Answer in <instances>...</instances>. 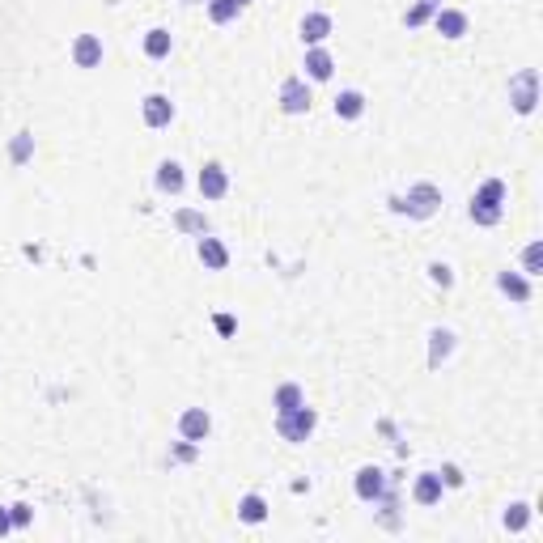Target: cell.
Returning <instances> with one entry per match:
<instances>
[{"mask_svg": "<svg viewBox=\"0 0 543 543\" xmlns=\"http://www.w3.org/2000/svg\"><path fill=\"white\" fill-rule=\"evenodd\" d=\"M5 527H9V518H5V513H0V535H5Z\"/></svg>", "mask_w": 543, "mask_h": 543, "instance_id": "33", "label": "cell"}, {"mask_svg": "<svg viewBox=\"0 0 543 543\" xmlns=\"http://www.w3.org/2000/svg\"><path fill=\"white\" fill-rule=\"evenodd\" d=\"M335 115L357 119V115H361V93H340V98H335Z\"/></svg>", "mask_w": 543, "mask_h": 543, "instance_id": "17", "label": "cell"}, {"mask_svg": "<svg viewBox=\"0 0 543 543\" xmlns=\"http://www.w3.org/2000/svg\"><path fill=\"white\" fill-rule=\"evenodd\" d=\"M238 5H242V0H238Z\"/></svg>", "mask_w": 543, "mask_h": 543, "instance_id": "34", "label": "cell"}, {"mask_svg": "<svg viewBox=\"0 0 543 543\" xmlns=\"http://www.w3.org/2000/svg\"><path fill=\"white\" fill-rule=\"evenodd\" d=\"M212 17H217V21L238 17V0H212Z\"/></svg>", "mask_w": 543, "mask_h": 543, "instance_id": "21", "label": "cell"}, {"mask_svg": "<svg viewBox=\"0 0 543 543\" xmlns=\"http://www.w3.org/2000/svg\"><path fill=\"white\" fill-rule=\"evenodd\" d=\"M501 289L509 293V298H518V302H527V298H531L527 280H522V276H513V272H505V276H501Z\"/></svg>", "mask_w": 543, "mask_h": 543, "instance_id": "16", "label": "cell"}, {"mask_svg": "<svg viewBox=\"0 0 543 543\" xmlns=\"http://www.w3.org/2000/svg\"><path fill=\"white\" fill-rule=\"evenodd\" d=\"M276 403H280V412H293V408H302V395H298V386H285V390L276 395Z\"/></svg>", "mask_w": 543, "mask_h": 543, "instance_id": "20", "label": "cell"}, {"mask_svg": "<svg viewBox=\"0 0 543 543\" xmlns=\"http://www.w3.org/2000/svg\"><path fill=\"white\" fill-rule=\"evenodd\" d=\"M327 30H331V21H327L323 13H310V17L302 21V38H306V43H318V38H327Z\"/></svg>", "mask_w": 543, "mask_h": 543, "instance_id": "7", "label": "cell"}, {"mask_svg": "<svg viewBox=\"0 0 543 543\" xmlns=\"http://www.w3.org/2000/svg\"><path fill=\"white\" fill-rule=\"evenodd\" d=\"M450 340H454L450 331H433V361H437V357H446V353H450Z\"/></svg>", "mask_w": 543, "mask_h": 543, "instance_id": "24", "label": "cell"}, {"mask_svg": "<svg viewBox=\"0 0 543 543\" xmlns=\"http://www.w3.org/2000/svg\"><path fill=\"white\" fill-rule=\"evenodd\" d=\"M72 56H77V64H81V68H93L98 60H102V43H98L93 34H85V38H77Z\"/></svg>", "mask_w": 543, "mask_h": 543, "instance_id": "4", "label": "cell"}, {"mask_svg": "<svg viewBox=\"0 0 543 543\" xmlns=\"http://www.w3.org/2000/svg\"><path fill=\"white\" fill-rule=\"evenodd\" d=\"M357 492H361V497H378V492H382V472H374V467H365V472H361V480H357Z\"/></svg>", "mask_w": 543, "mask_h": 543, "instance_id": "12", "label": "cell"}, {"mask_svg": "<svg viewBox=\"0 0 543 543\" xmlns=\"http://www.w3.org/2000/svg\"><path fill=\"white\" fill-rule=\"evenodd\" d=\"M157 187H162V191H179V187H183V170H179L175 162H166V166L157 170Z\"/></svg>", "mask_w": 543, "mask_h": 543, "instance_id": "13", "label": "cell"}, {"mask_svg": "<svg viewBox=\"0 0 543 543\" xmlns=\"http://www.w3.org/2000/svg\"><path fill=\"white\" fill-rule=\"evenodd\" d=\"M433 5H437V0H421V5H416V9L408 13V26H421V21L433 13Z\"/></svg>", "mask_w": 543, "mask_h": 543, "instance_id": "23", "label": "cell"}, {"mask_svg": "<svg viewBox=\"0 0 543 543\" xmlns=\"http://www.w3.org/2000/svg\"><path fill=\"white\" fill-rule=\"evenodd\" d=\"M242 518H246V522H259V518H263V501L259 497H246L242 501Z\"/></svg>", "mask_w": 543, "mask_h": 543, "instance_id": "22", "label": "cell"}, {"mask_svg": "<svg viewBox=\"0 0 543 543\" xmlns=\"http://www.w3.org/2000/svg\"><path fill=\"white\" fill-rule=\"evenodd\" d=\"M441 476H446V484H450V488H454V484H463V476L454 472V467H446V472H441Z\"/></svg>", "mask_w": 543, "mask_h": 543, "instance_id": "31", "label": "cell"}, {"mask_svg": "<svg viewBox=\"0 0 543 543\" xmlns=\"http://www.w3.org/2000/svg\"><path fill=\"white\" fill-rule=\"evenodd\" d=\"M437 30L450 34V38H458V34L467 30V17H463V13H437Z\"/></svg>", "mask_w": 543, "mask_h": 543, "instance_id": "14", "label": "cell"}, {"mask_svg": "<svg viewBox=\"0 0 543 543\" xmlns=\"http://www.w3.org/2000/svg\"><path fill=\"white\" fill-rule=\"evenodd\" d=\"M527 267H531V272L539 267V246H531V251H527Z\"/></svg>", "mask_w": 543, "mask_h": 543, "instance_id": "32", "label": "cell"}, {"mask_svg": "<svg viewBox=\"0 0 543 543\" xmlns=\"http://www.w3.org/2000/svg\"><path fill=\"white\" fill-rule=\"evenodd\" d=\"M179 225H183V230H200V234H204V217H195V212H179Z\"/></svg>", "mask_w": 543, "mask_h": 543, "instance_id": "26", "label": "cell"}, {"mask_svg": "<svg viewBox=\"0 0 543 543\" xmlns=\"http://www.w3.org/2000/svg\"><path fill=\"white\" fill-rule=\"evenodd\" d=\"M472 217L480 221V225H492V221H497V204H484V200H476V204H472Z\"/></svg>", "mask_w": 543, "mask_h": 543, "instance_id": "19", "label": "cell"}, {"mask_svg": "<svg viewBox=\"0 0 543 543\" xmlns=\"http://www.w3.org/2000/svg\"><path fill=\"white\" fill-rule=\"evenodd\" d=\"M200 191L208 195V200L225 195V170H221V166H204V175H200Z\"/></svg>", "mask_w": 543, "mask_h": 543, "instance_id": "5", "label": "cell"}, {"mask_svg": "<svg viewBox=\"0 0 543 543\" xmlns=\"http://www.w3.org/2000/svg\"><path fill=\"white\" fill-rule=\"evenodd\" d=\"M144 52H149L153 60H162V56L170 52V34H166V30H153L149 38H144Z\"/></svg>", "mask_w": 543, "mask_h": 543, "instance_id": "18", "label": "cell"}, {"mask_svg": "<svg viewBox=\"0 0 543 543\" xmlns=\"http://www.w3.org/2000/svg\"><path fill=\"white\" fill-rule=\"evenodd\" d=\"M501 195H505V187H501V183H484V191H480V200H484V204H497V200H501Z\"/></svg>", "mask_w": 543, "mask_h": 543, "instance_id": "25", "label": "cell"}, {"mask_svg": "<svg viewBox=\"0 0 543 543\" xmlns=\"http://www.w3.org/2000/svg\"><path fill=\"white\" fill-rule=\"evenodd\" d=\"M13 153H17V157H26V153H30V136H21V140L13 144Z\"/></svg>", "mask_w": 543, "mask_h": 543, "instance_id": "29", "label": "cell"}, {"mask_svg": "<svg viewBox=\"0 0 543 543\" xmlns=\"http://www.w3.org/2000/svg\"><path fill=\"white\" fill-rule=\"evenodd\" d=\"M310 429H314V412H310V408H293V412L280 416V433H285L289 441H302Z\"/></svg>", "mask_w": 543, "mask_h": 543, "instance_id": "1", "label": "cell"}, {"mask_svg": "<svg viewBox=\"0 0 543 543\" xmlns=\"http://www.w3.org/2000/svg\"><path fill=\"white\" fill-rule=\"evenodd\" d=\"M200 259H204L208 267H225V246H221L217 238H204V242H200Z\"/></svg>", "mask_w": 543, "mask_h": 543, "instance_id": "10", "label": "cell"}, {"mask_svg": "<svg viewBox=\"0 0 543 543\" xmlns=\"http://www.w3.org/2000/svg\"><path fill=\"white\" fill-rule=\"evenodd\" d=\"M437 200H441L437 187H416V191L408 195V204H403V200H390V204H395V208H408L412 217H429V212L437 208Z\"/></svg>", "mask_w": 543, "mask_h": 543, "instance_id": "2", "label": "cell"}, {"mask_svg": "<svg viewBox=\"0 0 543 543\" xmlns=\"http://www.w3.org/2000/svg\"><path fill=\"white\" fill-rule=\"evenodd\" d=\"M204 433H208V416H204V412H187V416H183V437L200 441Z\"/></svg>", "mask_w": 543, "mask_h": 543, "instance_id": "8", "label": "cell"}, {"mask_svg": "<svg viewBox=\"0 0 543 543\" xmlns=\"http://www.w3.org/2000/svg\"><path fill=\"white\" fill-rule=\"evenodd\" d=\"M306 68H310L314 81H327V77H331V56H327V52H310V56H306Z\"/></svg>", "mask_w": 543, "mask_h": 543, "instance_id": "9", "label": "cell"}, {"mask_svg": "<svg viewBox=\"0 0 543 543\" xmlns=\"http://www.w3.org/2000/svg\"><path fill=\"white\" fill-rule=\"evenodd\" d=\"M429 276H433L437 285H450V267H441V263H433V267H429Z\"/></svg>", "mask_w": 543, "mask_h": 543, "instance_id": "28", "label": "cell"}, {"mask_svg": "<svg viewBox=\"0 0 543 543\" xmlns=\"http://www.w3.org/2000/svg\"><path fill=\"white\" fill-rule=\"evenodd\" d=\"M26 518H30L26 505H13V522H17V527H26Z\"/></svg>", "mask_w": 543, "mask_h": 543, "instance_id": "30", "label": "cell"}, {"mask_svg": "<svg viewBox=\"0 0 543 543\" xmlns=\"http://www.w3.org/2000/svg\"><path fill=\"white\" fill-rule=\"evenodd\" d=\"M280 98H285V111H293V115H298V111H306V107H310V89H306L302 81H289Z\"/></svg>", "mask_w": 543, "mask_h": 543, "instance_id": "6", "label": "cell"}, {"mask_svg": "<svg viewBox=\"0 0 543 543\" xmlns=\"http://www.w3.org/2000/svg\"><path fill=\"white\" fill-rule=\"evenodd\" d=\"M437 497H441V476H421V484H416V501L433 505Z\"/></svg>", "mask_w": 543, "mask_h": 543, "instance_id": "11", "label": "cell"}, {"mask_svg": "<svg viewBox=\"0 0 543 543\" xmlns=\"http://www.w3.org/2000/svg\"><path fill=\"white\" fill-rule=\"evenodd\" d=\"M170 115H175V107L166 102V98H144V123H153V128H166L170 123Z\"/></svg>", "mask_w": 543, "mask_h": 543, "instance_id": "3", "label": "cell"}, {"mask_svg": "<svg viewBox=\"0 0 543 543\" xmlns=\"http://www.w3.org/2000/svg\"><path fill=\"white\" fill-rule=\"evenodd\" d=\"M522 522H527V513H522V505H513V513H505V527H513V531H518V527H522Z\"/></svg>", "mask_w": 543, "mask_h": 543, "instance_id": "27", "label": "cell"}, {"mask_svg": "<svg viewBox=\"0 0 543 543\" xmlns=\"http://www.w3.org/2000/svg\"><path fill=\"white\" fill-rule=\"evenodd\" d=\"M531 107H535V72L518 81V111H531Z\"/></svg>", "mask_w": 543, "mask_h": 543, "instance_id": "15", "label": "cell"}]
</instances>
